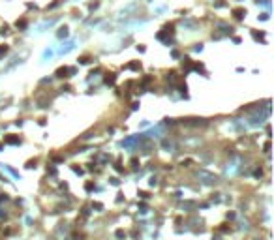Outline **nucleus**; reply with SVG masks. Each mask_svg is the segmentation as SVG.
Segmentation results:
<instances>
[{
	"label": "nucleus",
	"instance_id": "1",
	"mask_svg": "<svg viewBox=\"0 0 274 240\" xmlns=\"http://www.w3.org/2000/svg\"><path fill=\"white\" fill-rule=\"evenodd\" d=\"M4 143H8V145H21V139L15 137V135H6L4 137Z\"/></svg>",
	"mask_w": 274,
	"mask_h": 240
},
{
	"label": "nucleus",
	"instance_id": "2",
	"mask_svg": "<svg viewBox=\"0 0 274 240\" xmlns=\"http://www.w3.org/2000/svg\"><path fill=\"white\" fill-rule=\"evenodd\" d=\"M68 73H73V69H70V68H58L56 69V77H68Z\"/></svg>",
	"mask_w": 274,
	"mask_h": 240
},
{
	"label": "nucleus",
	"instance_id": "3",
	"mask_svg": "<svg viewBox=\"0 0 274 240\" xmlns=\"http://www.w3.org/2000/svg\"><path fill=\"white\" fill-rule=\"evenodd\" d=\"M233 13H235V17H237V19H242V17L246 15V9H242V8H239V9H235Z\"/></svg>",
	"mask_w": 274,
	"mask_h": 240
},
{
	"label": "nucleus",
	"instance_id": "4",
	"mask_svg": "<svg viewBox=\"0 0 274 240\" xmlns=\"http://www.w3.org/2000/svg\"><path fill=\"white\" fill-rule=\"evenodd\" d=\"M26 24H28V23H26V19H21V21H17V23H15V26H17V28H26Z\"/></svg>",
	"mask_w": 274,
	"mask_h": 240
},
{
	"label": "nucleus",
	"instance_id": "5",
	"mask_svg": "<svg viewBox=\"0 0 274 240\" xmlns=\"http://www.w3.org/2000/svg\"><path fill=\"white\" fill-rule=\"evenodd\" d=\"M115 79H116V77H115L113 73H109V77H105V83H107V84H115Z\"/></svg>",
	"mask_w": 274,
	"mask_h": 240
},
{
	"label": "nucleus",
	"instance_id": "6",
	"mask_svg": "<svg viewBox=\"0 0 274 240\" xmlns=\"http://www.w3.org/2000/svg\"><path fill=\"white\" fill-rule=\"evenodd\" d=\"M66 36H68V28H66V26H62V28H60V32H58V38H66Z\"/></svg>",
	"mask_w": 274,
	"mask_h": 240
},
{
	"label": "nucleus",
	"instance_id": "7",
	"mask_svg": "<svg viewBox=\"0 0 274 240\" xmlns=\"http://www.w3.org/2000/svg\"><path fill=\"white\" fill-rule=\"evenodd\" d=\"M115 235H116V238H126V233H124L122 229H118V231H116Z\"/></svg>",
	"mask_w": 274,
	"mask_h": 240
},
{
	"label": "nucleus",
	"instance_id": "8",
	"mask_svg": "<svg viewBox=\"0 0 274 240\" xmlns=\"http://www.w3.org/2000/svg\"><path fill=\"white\" fill-rule=\"evenodd\" d=\"M85 190H86V191H92V190H94V184H92V182H88V184L85 186Z\"/></svg>",
	"mask_w": 274,
	"mask_h": 240
},
{
	"label": "nucleus",
	"instance_id": "9",
	"mask_svg": "<svg viewBox=\"0 0 274 240\" xmlns=\"http://www.w3.org/2000/svg\"><path fill=\"white\" fill-rule=\"evenodd\" d=\"M79 62H81V64H88V62H90V58H88V56H83Z\"/></svg>",
	"mask_w": 274,
	"mask_h": 240
},
{
	"label": "nucleus",
	"instance_id": "10",
	"mask_svg": "<svg viewBox=\"0 0 274 240\" xmlns=\"http://www.w3.org/2000/svg\"><path fill=\"white\" fill-rule=\"evenodd\" d=\"M130 68H132V69H139V68H141V64H137V62H133V64H130Z\"/></svg>",
	"mask_w": 274,
	"mask_h": 240
},
{
	"label": "nucleus",
	"instance_id": "11",
	"mask_svg": "<svg viewBox=\"0 0 274 240\" xmlns=\"http://www.w3.org/2000/svg\"><path fill=\"white\" fill-rule=\"evenodd\" d=\"M6 53H8V47H6V45H4V47H0V56H4Z\"/></svg>",
	"mask_w": 274,
	"mask_h": 240
},
{
	"label": "nucleus",
	"instance_id": "12",
	"mask_svg": "<svg viewBox=\"0 0 274 240\" xmlns=\"http://www.w3.org/2000/svg\"><path fill=\"white\" fill-rule=\"evenodd\" d=\"M167 81H175V73H173V71L167 73Z\"/></svg>",
	"mask_w": 274,
	"mask_h": 240
},
{
	"label": "nucleus",
	"instance_id": "13",
	"mask_svg": "<svg viewBox=\"0 0 274 240\" xmlns=\"http://www.w3.org/2000/svg\"><path fill=\"white\" fill-rule=\"evenodd\" d=\"M139 197H141V199H148V193H145V191H139Z\"/></svg>",
	"mask_w": 274,
	"mask_h": 240
},
{
	"label": "nucleus",
	"instance_id": "14",
	"mask_svg": "<svg viewBox=\"0 0 274 240\" xmlns=\"http://www.w3.org/2000/svg\"><path fill=\"white\" fill-rule=\"evenodd\" d=\"M0 148H2V145H0Z\"/></svg>",
	"mask_w": 274,
	"mask_h": 240
}]
</instances>
